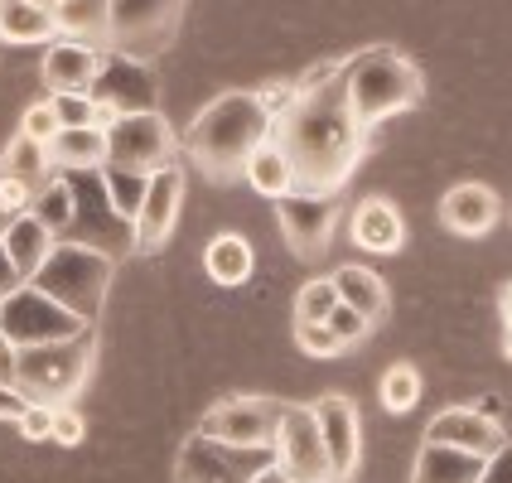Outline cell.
Masks as SVG:
<instances>
[{
	"mask_svg": "<svg viewBox=\"0 0 512 483\" xmlns=\"http://www.w3.org/2000/svg\"><path fill=\"white\" fill-rule=\"evenodd\" d=\"M479 474H484V459L479 455L426 440L421 455H416V469H411V483H479Z\"/></svg>",
	"mask_w": 512,
	"mask_h": 483,
	"instance_id": "21",
	"label": "cell"
},
{
	"mask_svg": "<svg viewBox=\"0 0 512 483\" xmlns=\"http://www.w3.org/2000/svg\"><path fill=\"white\" fill-rule=\"evenodd\" d=\"M116 261L92 247H78V242H54V252L44 256V266L29 276V285H39L44 295H54L63 310H73L78 319H97L107 290H112Z\"/></svg>",
	"mask_w": 512,
	"mask_h": 483,
	"instance_id": "5",
	"label": "cell"
},
{
	"mask_svg": "<svg viewBox=\"0 0 512 483\" xmlns=\"http://www.w3.org/2000/svg\"><path fill=\"white\" fill-rule=\"evenodd\" d=\"M426 440L430 445H455V450H469V455L488 459L493 450H503L508 445V435L503 426L484 416V411H474V406H450V411H440L435 421L426 426Z\"/></svg>",
	"mask_w": 512,
	"mask_h": 483,
	"instance_id": "17",
	"label": "cell"
},
{
	"mask_svg": "<svg viewBox=\"0 0 512 483\" xmlns=\"http://www.w3.org/2000/svg\"><path fill=\"white\" fill-rule=\"evenodd\" d=\"M29 213L44 223V228L54 232V237H63V228H68V218H73V189H68V179L54 170V179H44L39 189H34V199H29Z\"/></svg>",
	"mask_w": 512,
	"mask_h": 483,
	"instance_id": "30",
	"label": "cell"
},
{
	"mask_svg": "<svg viewBox=\"0 0 512 483\" xmlns=\"http://www.w3.org/2000/svg\"><path fill=\"white\" fill-rule=\"evenodd\" d=\"M54 242L58 237L44 228L34 213H15V218H10V228L0 232V247L10 252V261L20 266V276H25V281L44 266V256L54 252Z\"/></svg>",
	"mask_w": 512,
	"mask_h": 483,
	"instance_id": "22",
	"label": "cell"
},
{
	"mask_svg": "<svg viewBox=\"0 0 512 483\" xmlns=\"http://www.w3.org/2000/svg\"><path fill=\"white\" fill-rule=\"evenodd\" d=\"M266 464H271V450L208 440L194 430L174 455V483H252Z\"/></svg>",
	"mask_w": 512,
	"mask_h": 483,
	"instance_id": "10",
	"label": "cell"
},
{
	"mask_svg": "<svg viewBox=\"0 0 512 483\" xmlns=\"http://www.w3.org/2000/svg\"><path fill=\"white\" fill-rule=\"evenodd\" d=\"M107 49H92V44H73V39H58L44 54V83L49 92H92V78L102 68Z\"/></svg>",
	"mask_w": 512,
	"mask_h": 483,
	"instance_id": "19",
	"label": "cell"
},
{
	"mask_svg": "<svg viewBox=\"0 0 512 483\" xmlns=\"http://www.w3.org/2000/svg\"><path fill=\"white\" fill-rule=\"evenodd\" d=\"M295 343H300L310 358H339V353H348L329 324H310V319H295Z\"/></svg>",
	"mask_w": 512,
	"mask_h": 483,
	"instance_id": "34",
	"label": "cell"
},
{
	"mask_svg": "<svg viewBox=\"0 0 512 483\" xmlns=\"http://www.w3.org/2000/svg\"><path fill=\"white\" fill-rule=\"evenodd\" d=\"M271 141L285 150L300 194H339L363 160V126L348 112L339 78L300 92L295 107L271 126Z\"/></svg>",
	"mask_w": 512,
	"mask_h": 483,
	"instance_id": "1",
	"label": "cell"
},
{
	"mask_svg": "<svg viewBox=\"0 0 512 483\" xmlns=\"http://www.w3.org/2000/svg\"><path fill=\"white\" fill-rule=\"evenodd\" d=\"M179 203H184V170L179 165H165V170L150 174L145 184V203L136 213V252H160L170 242L174 223H179Z\"/></svg>",
	"mask_w": 512,
	"mask_h": 483,
	"instance_id": "16",
	"label": "cell"
},
{
	"mask_svg": "<svg viewBox=\"0 0 512 483\" xmlns=\"http://www.w3.org/2000/svg\"><path fill=\"white\" fill-rule=\"evenodd\" d=\"M83 435H87V426H83V416L73 411V406H54V435L49 440H58V445H83Z\"/></svg>",
	"mask_w": 512,
	"mask_h": 483,
	"instance_id": "40",
	"label": "cell"
},
{
	"mask_svg": "<svg viewBox=\"0 0 512 483\" xmlns=\"http://www.w3.org/2000/svg\"><path fill=\"white\" fill-rule=\"evenodd\" d=\"M271 126L276 121L256 102V92H223L194 116V126L184 131V150L194 155L203 174L232 179V174H242L256 145L271 141Z\"/></svg>",
	"mask_w": 512,
	"mask_h": 483,
	"instance_id": "2",
	"label": "cell"
},
{
	"mask_svg": "<svg viewBox=\"0 0 512 483\" xmlns=\"http://www.w3.org/2000/svg\"><path fill=\"white\" fill-rule=\"evenodd\" d=\"M0 179H15V184H25V189H39L44 179H54V160H49V150L39 141H29V136H15V141L5 145V160H0Z\"/></svg>",
	"mask_w": 512,
	"mask_h": 483,
	"instance_id": "29",
	"label": "cell"
},
{
	"mask_svg": "<svg viewBox=\"0 0 512 483\" xmlns=\"http://www.w3.org/2000/svg\"><path fill=\"white\" fill-rule=\"evenodd\" d=\"M203 266H208V276L218 285H242L252 276L256 252L242 232H218V237L208 242V252H203Z\"/></svg>",
	"mask_w": 512,
	"mask_h": 483,
	"instance_id": "26",
	"label": "cell"
},
{
	"mask_svg": "<svg viewBox=\"0 0 512 483\" xmlns=\"http://www.w3.org/2000/svg\"><path fill=\"white\" fill-rule=\"evenodd\" d=\"M503 353H508V363H512V334H503Z\"/></svg>",
	"mask_w": 512,
	"mask_h": 483,
	"instance_id": "49",
	"label": "cell"
},
{
	"mask_svg": "<svg viewBox=\"0 0 512 483\" xmlns=\"http://www.w3.org/2000/svg\"><path fill=\"white\" fill-rule=\"evenodd\" d=\"M107 15H112L107 0H58L54 5V29H58V39L107 49Z\"/></svg>",
	"mask_w": 512,
	"mask_h": 483,
	"instance_id": "23",
	"label": "cell"
},
{
	"mask_svg": "<svg viewBox=\"0 0 512 483\" xmlns=\"http://www.w3.org/2000/svg\"><path fill=\"white\" fill-rule=\"evenodd\" d=\"M334 290H339V305L368 314L372 324L387 314V285H382L377 271H363V266H339V271H334Z\"/></svg>",
	"mask_w": 512,
	"mask_h": 483,
	"instance_id": "28",
	"label": "cell"
},
{
	"mask_svg": "<svg viewBox=\"0 0 512 483\" xmlns=\"http://www.w3.org/2000/svg\"><path fill=\"white\" fill-rule=\"evenodd\" d=\"M314 421H319V435H324V455H329V474L334 483H348L353 469H358V455H363V426H358V406L339 392L319 397L310 406Z\"/></svg>",
	"mask_w": 512,
	"mask_h": 483,
	"instance_id": "15",
	"label": "cell"
},
{
	"mask_svg": "<svg viewBox=\"0 0 512 483\" xmlns=\"http://www.w3.org/2000/svg\"><path fill=\"white\" fill-rule=\"evenodd\" d=\"M479 483H512V440L503 445V450H493V455L484 459V474H479Z\"/></svg>",
	"mask_w": 512,
	"mask_h": 483,
	"instance_id": "41",
	"label": "cell"
},
{
	"mask_svg": "<svg viewBox=\"0 0 512 483\" xmlns=\"http://www.w3.org/2000/svg\"><path fill=\"white\" fill-rule=\"evenodd\" d=\"M353 242L363 252H377V256H392L406 247V218L397 213L392 199H363L358 213H353Z\"/></svg>",
	"mask_w": 512,
	"mask_h": 483,
	"instance_id": "20",
	"label": "cell"
},
{
	"mask_svg": "<svg viewBox=\"0 0 512 483\" xmlns=\"http://www.w3.org/2000/svg\"><path fill=\"white\" fill-rule=\"evenodd\" d=\"M15 426H20V435H25V440H49V435H54V406H39V401H29L25 416H20Z\"/></svg>",
	"mask_w": 512,
	"mask_h": 483,
	"instance_id": "38",
	"label": "cell"
},
{
	"mask_svg": "<svg viewBox=\"0 0 512 483\" xmlns=\"http://www.w3.org/2000/svg\"><path fill=\"white\" fill-rule=\"evenodd\" d=\"M242 179L252 184L256 194H266V199H281V194L295 189V170H290V160H285V150L276 141H261L252 155H247Z\"/></svg>",
	"mask_w": 512,
	"mask_h": 483,
	"instance_id": "27",
	"label": "cell"
},
{
	"mask_svg": "<svg viewBox=\"0 0 512 483\" xmlns=\"http://www.w3.org/2000/svg\"><path fill=\"white\" fill-rule=\"evenodd\" d=\"M73 189V218L58 242H78V247H92V252L112 256V261H126L136 256V228L131 218H121L107 199V184H102V165L97 170H58Z\"/></svg>",
	"mask_w": 512,
	"mask_h": 483,
	"instance_id": "6",
	"label": "cell"
},
{
	"mask_svg": "<svg viewBox=\"0 0 512 483\" xmlns=\"http://www.w3.org/2000/svg\"><path fill=\"white\" fill-rule=\"evenodd\" d=\"M503 218V203L488 184H455L445 199H440V223L459 237H484L493 223Z\"/></svg>",
	"mask_w": 512,
	"mask_h": 483,
	"instance_id": "18",
	"label": "cell"
},
{
	"mask_svg": "<svg viewBox=\"0 0 512 483\" xmlns=\"http://www.w3.org/2000/svg\"><path fill=\"white\" fill-rule=\"evenodd\" d=\"M377 397H382V411H411L416 401H421V372L411 368V363H392V368L382 372V387H377Z\"/></svg>",
	"mask_w": 512,
	"mask_h": 483,
	"instance_id": "31",
	"label": "cell"
},
{
	"mask_svg": "<svg viewBox=\"0 0 512 483\" xmlns=\"http://www.w3.org/2000/svg\"><path fill=\"white\" fill-rule=\"evenodd\" d=\"M102 184H107V199H112L116 213L136 223V213H141V203H145V184H150V174H131V170H116V165H102Z\"/></svg>",
	"mask_w": 512,
	"mask_h": 483,
	"instance_id": "32",
	"label": "cell"
},
{
	"mask_svg": "<svg viewBox=\"0 0 512 483\" xmlns=\"http://www.w3.org/2000/svg\"><path fill=\"white\" fill-rule=\"evenodd\" d=\"M339 83H343V102H348V112H353V121H358L363 131L377 126V121H387V116L421 107V97H426L421 68L406 54L387 49V44L343 58Z\"/></svg>",
	"mask_w": 512,
	"mask_h": 483,
	"instance_id": "3",
	"label": "cell"
},
{
	"mask_svg": "<svg viewBox=\"0 0 512 483\" xmlns=\"http://www.w3.org/2000/svg\"><path fill=\"white\" fill-rule=\"evenodd\" d=\"M295 97H300V87H295V83H271V87H261V92H256V102L266 107V116H271V121H281V116L295 107Z\"/></svg>",
	"mask_w": 512,
	"mask_h": 483,
	"instance_id": "39",
	"label": "cell"
},
{
	"mask_svg": "<svg viewBox=\"0 0 512 483\" xmlns=\"http://www.w3.org/2000/svg\"><path fill=\"white\" fill-rule=\"evenodd\" d=\"M252 483H295V479H290L285 469H276V459H271V464H266V469H261V474H256Z\"/></svg>",
	"mask_w": 512,
	"mask_h": 483,
	"instance_id": "45",
	"label": "cell"
},
{
	"mask_svg": "<svg viewBox=\"0 0 512 483\" xmlns=\"http://www.w3.org/2000/svg\"><path fill=\"white\" fill-rule=\"evenodd\" d=\"M334 305H339V290H334V276H314V281H305V285H300V295H295V319H310V324H324Z\"/></svg>",
	"mask_w": 512,
	"mask_h": 483,
	"instance_id": "33",
	"label": "cell"
},
{
	"mask_svg": "<svg viewBox=\"0 0 512 483\" xmlns=\"http://www.w3.org/2000/svg\"><path fill=\"white\" fill-rule=\"evenodd\" d=\"M102 136H107V160L102 165H116V170L131 174H155L174 165V155H179V136L170 131V121L160 112L116 116Z\"/></svg>",
	"mask_w": 512,
	"mask_h": 483,
	"instance_id": "9",
	"label": "cell"
},
{
	"mask_svg": "<svg viewBox=\"0 0 512 483\" xmlns=\"http://www.w3.org/2000/svg\"><path fill=\"white\" fill-rule=\"evenodd\" d=\"M20 136H29V141H39V145H49L58 136V116L49 102H34L25 112V121H20Z\"/></svg>",
	"mask_w": 512,
	"mask_h": 483,
	"instance_id": "37",
	"label": "cell"
},
{
	"mask_svg": "<svg viewBox=\"0 0 512 483\" xmlns=\"http://www.w3.org/2000/svg\"><path fill=\"white\" fill-rule=\"evenodd\" d=\"M276 218H281L285 242L300 256H319L334 237V223H339V194H300L290 189L276 199Z\"/></svg>",
	"mask_w": 512,
	"mask_h": 483,
	"instance_id": "14",
	"label": "cell"
},
{
	"mask_svg": "<svg viewBox=\"0 0 512 483\" xmlns=\"http://www.w3.org/2000/svg\"><path fill=\"white\" fill-rule=\"evenodd\" d=\"M25 406H29V401L20 397L15 387H0V421H10V426H15V421L25 416Z\"/></svg>",
	"mask_w": 512,
	"mask_h": 483,
	"instance_id": "43",
	"label": "cell"
},
{
	"mask_svg": "<svg viewBox=\"0 0 512 483\" xmlns=\"http://www.w3.org/2000/svg\"><path fill=\"white\" fill-rule=\"evenodd\" d=\"M474 411H484V416H493V421H498V397H484Z\"/></svg>",
	"mask_w": 512,
	"mask_h": 483,
	"instance_id": "47",
	"label": "cell"
},
{
	"mask_svg": "<svg viewBox=\"0 0 512 483\" xmlns=\"http://www.w3.org/2000/svg\"><path fill=\"white\" fill-rule=\"evenodd\" d=\"M498 310H503V334H512V281L503 285V300H498Z\"/></svg>",
	"mask_w": 512,
	"mask_h": 483,
	"instance_id": "46",
	"label": "cell"
},
{
	"mask_svg": "<svg viewBox=\"0 0 512 483\" xmlns=\"http://www.w3.org/2000/svg\"><path fill=\"white\" fill-rule=\"evenodd\" d=\"M29 5H44V10H54L58 0H29Z\"/></svg>",
	"mask_w": 512,
	"mask_h": 483,
	"instance_id": "50",
	"label": "cell"
},
{
	"mask_svg": "<svg viewBox=\"0 0 512 483\" xmlns=\"http://www.w3.org/2000/svg\"><path fill=\"white\" fill-rule=\"evenodd\" d=\"M54 34V10L29 0H0V44H49Z\"/></svg>",
	"mask_w": 512,
	"mask_h": 483,
	"instance_id": "25",
	"label": "cell"
},
{
	"mask_svg": "<svg viewBox=\"0 0 512 483\" xmlns=\"http://www.w3.org/2000/svg\"><path fill=\"white\" fill-rule=\"evenodd\" d=\"M285 401L271 397H228L208 406L199 421V435L208 440H228V445H252V450H271L276 426H281Z\"/></svg>",
	"mask_w": 512,
	"mask_h": 483,
	"instance_id": "11",
	"label": "cell"
},
{
	"mask_svg": "<svg viewBox=\"0 0 512 483\" xmlns=\"http://www.w3.org/2000/svg\"><path fill=\"white\" fill-rule=\"evenodd\" d=\"M87 97H92L97 107H107L112 116H136V112H155L160 83H155L150 63H136V58L112 54V49H107Z\"/></svg>",
	"mask_w": 512,
	"mask_h": 483,
	"instance_id": "13",
	"label": "cell"
},
{
	"mask_svg": "<svg viewBox=\"0 0 512 483\" xmlns=\"http://www.w3.org/2000/svg\"><path fill=\"white\" fill-rule=\"evenodd\" d=\"M49 107H54L58 126H92V112H97L87 92H54Z\"/></svg>",
	"mask_w": 512,
	"mask_h": 483,
	"instance_id": "35",
	"label": "cell"
},
{
	"mask_svg": "<svg viewBox=\"0 0 512 483\" xmlns=\"http://www.w3.org/2000/svg\"><path fill=\"white\" fill-rule=\"evenodd\" d=\"M271 459L295 483H334L329 455H324V435H319V421H314L310 406H285L281 411V426H276V440H271Z\"/></svg>",
	"mask_w": 512,
	"mask_h": 483,
	"instance_id": "12",
	"label": "cell"
},
{
	"mask_svg": "<svg viewBox=\"0 0 512 483\" xmlns=\"http://www.w3.org/2000/svg\"><path fill=\"white\" fill-rule=\"evenodd\" d=\"M10 218H15V213H10V208H5V203H0V232L10 228Z\"/></svg>",
	"mask_w": 512,
	"mask_h": 483,
	"instance_id": "48",
	"label": "cell"
},
{
	"mask_svg": "<svg viewBox=\"0 0 512 483\" xmlns=\"http://www.w3.org/2000/svg\"><path fill=\"white\" fill-rule=\"evenodd\" d=\"M324 324H329V329L339 334V343H343V348H353V343H363V339H368V329H372V319H368V314L348 310V305H334Z\"/></svg>",
	"mask_w": 512,
	"mask_h": 483,
	"instance_id": "36",
	"label": "cell"
},
{
	"mask_svg": "<svg viewBox=\"0 0 512 483\" xmlns=\"http://www.w3.org/2000/svg\"><path fill=\"white\" fill-rule=\"evenodd\" d=\"M92 329L87 319H78L73 310H63L54 295H44L39 285H20L15 295L0 300V334L15 343V348H34V343H58V339H73Z\"/></svg>",
	"mask_w": 512,
	"mask_h": 483,
	"instance_id": "8",
	"label": "cell"
},
{
	"mask_svg": "<svg viewBox=\"0 0 512 483\" xmlns=\"http://www.w3.org/2000/svg\"><path fill=\"white\" fill-rule=\"evenodd\" d=\"M97 358V334L83 329L73 339L15 348V392L39 406H73Z\"/></svg>",
	"mask_w": 512,
	"mask_h": 483,
	"instance_id": "4",
	"label": "cell"
},
{
	"mask_svg": "<svg viewBox=\"0 0 512 483\" xmlns=\"http://www.w3.org/2000/svg\"><path fill=\"white\" fill-rule=\"evenodd\" d=\"M44 150L54 170H97L107 160V136L97 126H58V136Z\"/></svg>",
	"mask_w": 512,
	"mask_h": 483,
	"instance_id": "24",
	"label": "cell"
},
{
	"mask_svg": "<svg viewBox=\"0 0 512 483\" xmlns=\"http://www.w3.org/2000/svg\"><path fill=\"white\" fill-rule=\"evenodd\" d=\"M0 387H15V343L0 334Z\"/></svg>",
	"mask_w": 512,
	"mask_h": 483,
	"instance_id": "44",
	"label": "cell"
},
{
	"mask_svg": "<svg viewBox=\"0 0 512 483\" xmlns=\"http://www.w3.org/2000/svg\"><path fill=\"white\" fill-rule=\"evenodd\" d=\"M20 285H25V276H20V266H15V261H10V252L0 247V300H5V295H15Z\"/></svg>",
	"mask_w": 512,
	"mask_h": 483,
	"instance_id": "42",
	"label": "cell"
},
{
	"mask_svg": "<svg viewBox=\"0 0 512 483\" xmlns=\"http://www.w3.org/2000/svg\"><path fill=\"white\" fill-rule=\"evenodd\" d=\"M107 10V49L150 63L174 44L184 0H107Z\"/></svg>",
	"mask_w": 512,
	"mask_h": 483,
	"instance_id": "7",
	"label": "cell"
}]
</instances>
